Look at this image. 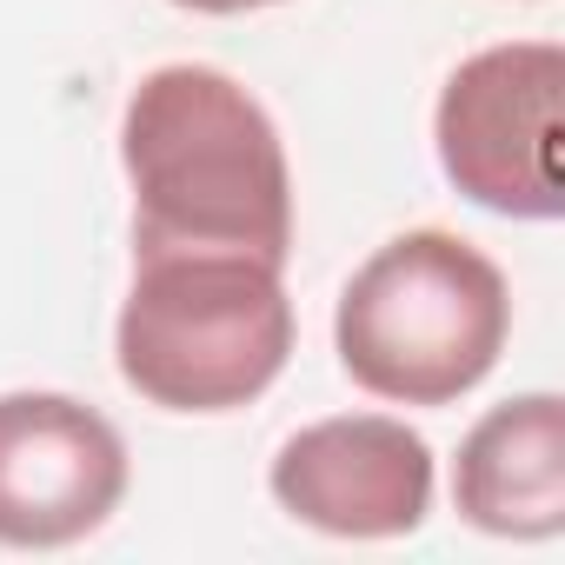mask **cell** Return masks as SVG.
<instances>
[{
    "instance_id": "cell-7",
    "label": "cell",
    "mask_w": 565,
    "mask_h": 565,
    "mask_svg": "<svg viewBox=\"0 0 565 565\" xmlns=\"http://www.w3.org/2000/svg\"><path fill=\"white\" fill-rule=\"evenodd\" d=\"M452 505L499 539L565 532V399L519 393L486 406L452 459Z\"/></svg>"
},
{
    "instance_id": "cell-3",
    "label": "cell",
    "mask_w": 565,
    "mask_h": 565,
    "mask_svg": "<svg viewBox=\"0 0 565 565\" xmlns=\"http://www.w3.org/2000/svg\"><path fill=\"white\" fill-rule=\"evenodd\" d=\"M505 333V273L446 226L386 239L347 279L333 313L347 380L393 406H452L499 366Z\"/></svg>"
},
{
    "instance_id": "cell-2",
    "label": "cell",
    "mask_w": 565,
    "mask_h": 565,
    "mask_svg": "<svg viewBox=\"0 0 565 565\" xmlns=\"http://www.w3.org/2000/svg\"><path fill=\"white\" fill-rule=\"evenodd\" d=\"M294 353L279 266L246 246H140L120 300V380L167 413H233L259 399Z\"/></svg>"
},
{
    "instance_id": "cell-1",
    "label": "cell",
    "mask_w": 565,
    "mask_h": 565,
    "mask_svg": "<svg viewBox=\"0 0 565 565\" xmlns=\"http://www.w3.org/2000/svg\"><path fill=\"white\" fill-rule=\"evenodd\" d=\"M120 167L140 246H246L287 266L294 173L273 114L220 67H153L120 114Z\"/></svg>"
},
{
    "instance_id": "cell-5",
    "label": "cell",
    "mask_w": 565,
    "mask_h": 565,
    "mask_svg": "<svg viewBox=\"0 0 565 565\" xmlns=\"http://www.w3.org/2000/svg\"><path fill=\"white\" fill-rule=\"evenodd\" d=\"M127 499V439L74 393H0V545H74Z\"/></svg>"
},
{
    "instance_id": "cell-6",
    "label": "cell",
    "mask_w": 565,
    "mask_h": 565,
    "mask_svg": "<svg viewBox=\"0 0 565 565\" xmlns=\"http://www.w3.org/2000/svg\"><path fill=\"white\" fill-rule=\"evenodd\" d=\"M273 499L333 539H399L433 505V452L393 413H333L273 452Z\"/></svg>"
},
{
    "instance_id": "cell-4",
    "label": "cell",
    "mask_w": 565,
    "mask_h": 565,
    "mask_svg": "<svg viewBox=\"0 0 565 565\" xmlns=\"http://www.w3.org/2000/svg\"><path fill=\"white\" fill-rule=\"evenodd\" d=\"M558 107H565V47L505 41L452 67L433 140L446 180L505 220H558Z\"/></svg>"
},
{
    "instance_id": "cell-8",
    "label": "cell",
    "mask_w": 565,
    "mask_h": 565,
    "mask_svg": "<svg viewBox=\"0 0 565 565\" xmlns=\"http://www.w3.org/2000/svg\"><path fill=\"white\" fill-rule=\"evenodd\" d=\"M173 8H193V14H246V8H273V0H173Z\"/></svg>"
}]
</instances>
